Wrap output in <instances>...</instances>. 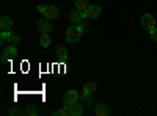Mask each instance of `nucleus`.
Instances as JSON below:
<instances>
[{"label": "nucleus", "mask_w": 157, "mask_h": 116, "mask_svg": "<svg viewBox=\"0 0 157 116\" xmlns=\"http://www.w3.org/2000/svg\"><path fill=\"white\" fill-rule=\"evenodd\" d=\"M38 11L41 13V14L46 17V19H57L58 16H60V9L55 6V5H47V6H44V5H38Z\"/></svg>", "instance_id": "1"}, {"label": "nucleus", "mask_w": 157, "mask_h": 116, "mask_svg": "<svg viewBox=\"0 0 157 116\" xmlns=\"http://www.w3.org/2000/svg\"><path fill=\"white\" fill-rule=\"evenodd\" d=\"M5 43H10L11 46H17L21 44V36L14 32H2L0 33V44H5Z\"/></svg>", "instance_id": "2"}, {"label": "nucleus", "mask_w": 157, "mask_h": 116, "mask_svg": "<svg viewBox=\"0 0 157 116\" xmlns=\"http://www.w3.org/2000/svg\"><path fill=\"white\" fill-rule=\"evenodd\" d=\"M80 36H82V30L78 28V25H71V27L66 30V43L75 44V43H78Z\"/></svg>", "instance_id": "3"}, {"label": "nucleus", "mask_w": 157, "mask_h": 116, "mask_svg": "<svg viewBox=\"0 0 157 116\" xmlns=\"http://www.w3.org/2000/svg\"><path fill=\"white\" fill-rule=\"evenodd\" d=\"M140 25L143 30L151 32L152 28H155V17L152 14H149V13H146V14H143L140 17Z\"/></svg>", "instance_id": "4"}, {"label": "nucleus", "mask_w": 157, "mask_h": 116, "mask_svg": "<svg viewBox=\"0 0 157 116\" xmlns=\"http://www.w3.org/2000/svg\"><path fill=\"white\" fill-rule=\"evenodd\" d=\"M17 57V47L16 46H8L3 49V52H2V57H0V61L2 63H8V61H13Z\"/></svg>", "instance_id": "5"}, {"label": "nucleus", "mask_w": 157, "mask_h": 116, "mask_svg": "<svg viewBox=\"0 0 157 116\" xmlns=\"http://www.w3.org/2000/svg\"><path fill=\"white\" fill-rule=\"evenodd\" d=\"M78 97H80V94H78L75 89H69V91H66L63 94L61 100L64 105H71V104H75V102H78Z\"/></svg>", "instance_id": "6"}, {"label": "nucleus", "mask_w": 157, "mask_h": 116, "mask_svg": "<svg viewBox=\"0 0 157 116\" xmlns=\"http://www.w3.org/2000/svg\"><path fill=\"white\" fill-rule=\"evenodd\" d=\"M85 17H86L85 13H83V11H78V9L75 8V9H72V11L69 13V17H68V19H69V22H71L72 25H77V24H80Z\"/></svg>", "instance_id": "7"}, {"label": "nucleus", "mask_w": 157, "mask_h": 116, "mask_svg": "<svg viewBox=\"0 0 157 116\" xmlns=\"http://www.w3.org/2000/svg\"><path fill=\"white\" fill-rule=\"evenodd\" d=\"M69 111V116H82L83 114V110L85 107L80 104V102H75V104H71V105H64Z\"/></svg>", "instance_id": "8"}, {"label": "nucleus", "mask_w": 157, "mask_h": 116, "mask_svg": "<svg viewBox=\"0 0 157 116\" xmlns=\"http://www.w3.org/2000/svg\"><path fill=\"white\" fill-rule=\"evenodd\" d=\"M101 14H102V8H101L99 5H90V6L86 8V11H85V16L90 17V19H96V17H99Z\"/></svg>", "instance_id": "9"}, {"label": "nucleus", "mask_w": 157, "mask_h": 116, "mask_svg": "<svg viewBox=\"0 0 157 116\" xmlns=\"http://www.w3.org/2000/svg\"><path fill=\"white\" fill-rule=\"evenodd\" d=\"M36 30L41 32V35H44V33L49 35V33L52 32V25H50L49 19H39V21L36 22Z\"/></svg>", "instance_id": "10"}, {"label": "nucleus", "mask_w": 157, "mask_h": 116, "mask_svg": "<svg viewBox=\"0 0 157 116\" xmlns=\"http://www.w3.org/2000/svg\"><path fill=\"white\" fill-rule=\"evenodd\" d=\"M55 55H57V58H58L60 61H63V63H66V61L69 60V52H68V49L64 47V46H58V47L55 49Z\"/></svg>", "instance_id": "11"}, {"label": "nucleus", "mask_w": 157, "mask_h": 116, "mask_svg": "<svg viewBox=\"0 0 157 116\" xmlns=\"http://www.w3.org/2000/svg\"><path fill=\"white\" fill-rule=\"evenodd\" d=\"M94 113L98 116H109L110 114V108L107 104H104V102H99V104L94 107Z\"/></svg>", "instance_id": "12"}, {"label": "nucleus", "mask_w": 157, "mask_h": 116, "mask_svg": "<svg viewBox=\"0 0 157 116\" xmlns=\"http://www.w3.org/2000/svg\"><path fill=\"white\" fill-rule=\"evenodd\" d=\"M13 27V19L10 16H2L0 17V28L2 32H10Z\"/></svg>", "instance_id": "13"}, {"label": "nucleus", "mask_w": 157, "mask_h": 116, "mask_svg": "<svg viewBox=\"0 0 157 116\" xmlns=\"http://www.w3.org/2000/svg\"><path fill=\"white\" fill-rule=\"evenodd\" d=\"M78 102H80V104L86 108V107H90L91 104H93V94H90V93H82L80 94V97H78Z\"/></svg>", "instance_id": "14"}, {"label": "nucleus", "mask_w": 157, "mask_h": 116, "mask_svg": "<svg viewBox=\"0 0 157 116\" xmlns=\"http://www.w3.org/2000/svg\"><path fill=\"white\" fill-rule=\"evenodd\" d=\"M83 91H85V93H90V94H94V93L98 91V83H96L94 80L85 83V85H83Z\"/></svg>", "instance_id": "15"}, {"label": "nucleus", "mask_w": 157, "mask_h": 116, "mask_svg": "<svg viewBox=\"0 0 157 116\" xmlns=\"http://www.w3.org/2000/svg\"><path fill=\"white\" fill-rule=\"evenodd\" d=\"M74 5H75V8L78 9V11H86V8L90 6L88 5V0H74Z\"/></svg>", "instance_id": "16"}, {"label": "nucleus", "mask_w": 157, "mask_h": 116, "mask_svg": "<svg viewBox=\"0 0 157 116\" xmlns=\"http://www.w3.org/2000/svg\"><path fill=\"white\" fill-rule=\"evenodd\" d=\"M50 43H52V39H50V36L47 33L41 35V38H39V44H41V47H49Z\"/></svg>", "instance_id": "17"}, {"label": "nucleus", "mask_w": 157, "mask_h": 116, "mask_svg": "<svg viewBox=\"0 0 157 116\" xmlns=\"http://www.w3.org/2000/svg\"><path fill=\"white\" fill-rule=\"evenodd\" d=\"M10 116H16V114H25V108H21V107H13L10 111H8Z\"/></svg>", "instance_id": "18"}, {"label": "nucleus", "mask_w": 157, "mask_h": 116, "mask_svg": "<svg viewBox=\"0 0 157 116\" xmlns=\"http://www.w3.org/2000/svg\"><path fill=\"white\" fill-rule=\"evenodd\" d=\"M25 114L27 116H36L38 114V108L33 107V105H27L25 107Z\"/></svg>", "instance_id": "19"}, {"label": "nucleus", "mask_w": 157, "mask_h": 116, "mask_svg": "<svg viewBox=\"0 0 157 116\" xmlns=\"http://www.w3.org/2000/svg\"><path fill=\"white\" fill-rule=\"evenodd\" d=\"M52 114H54V116H69V111H68V108H66V107H64V108L55 110Z\"/></svg>", "instance_id": "20"}, {"label": "nucleus", "mask_w": 157, "mask_h": 116, "mask_svg": "<svg viewBox=\"0 0 157 116\" xmlns=\"http://www.w3.org/2000/svg\"><path fill=\"white\" fill-rule=\"evenodd\" d=\"M77 25H78V28L82 30V33H88L90 32V25L88 24H82L80 22V24H77Z\"/></svg>", "instance_id": "21"}, {"label": "nucleus", "mask_w": 157, "mask_h": 116, "mask_svg": "<svg viewBox=\"0 0 157 116\" xmlns=\"http://www.w3.org/2000/svg\"><path fill=\"white\" fill-rule=\"evenodd\" d=\"M149 36H151L152 43H157V28H152V30L149 32Z\"/></svg>", "instance_id": "22"}]
</instances>
